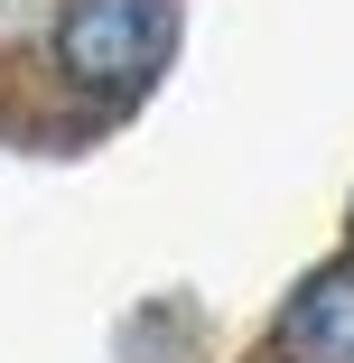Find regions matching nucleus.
I'll list each match as a JSON object with an SVG mask.
<instances>
[{
  "label": "nucleus",
  "instance_id": "f257e3e1",
  "mask_svg": "<svg viewBox=\"0 0 354 363\" xmlns=\"http://www.w3.org/2000/svg\"><path fill=\"white\" fill-rule=\"evenodd\" d=\"M168 0H75L56 28V56H65V75L94 84V94H131L150 65L168 56Z\"/></svg>",
  "mask_w": 354,
  "mask_h": 363
},
{
  "label": "nucleus",
  "instance_id": "f03ea898",
  "mask_svg": "<svg viewBox=\"0 0 354 363\" xmlns=\"http://www.w3.org/2000/svg\"><path fill=\"white\" fill-rule=\"evenodd\" d=\"M289 363H354V270H317L289 298Z\"/></svg>",
  "mask_w": 354,
  "mask_h": 363
}]
</instances>
